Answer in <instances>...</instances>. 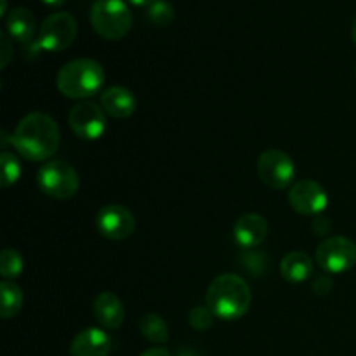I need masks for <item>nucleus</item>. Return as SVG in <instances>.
Listing matches in <instances>:
<instances>
[{"label":"nucleus","instance_id":"2eb2a0df","mask_svg":"<svg viewBox=\"0 0 356 356\" xmlns=\"http://www.w3.org/2000/svg\"><path fill=\"white\" fill-rule=\"evenodd\" d=\"M101 106L110 117L124 120L134 115L138 108V99L129 89L122 86H111L101 94Z\"/></svg>","mask_w":356,"mask_h":356},{"label":"nucleus","instance_id":"412c9836","mask_svg":"<svg viewBox=\"0 0 356 356\" xmlns=\"http://www.w3.org/2000/svg\"><path fill=\"white\" fill-rule=\"evenodd\" d=\"M146 17L155 26H169L176 17V10L169 0H155L146 7Z\"/></svg>","mask_w":356,"mask_h":356},{"label":"nucleus","instance_id":"c756f323","mask_svg":"<svg viewBox=\"0 0 356 356\" xmlns=\"http://www.w3.org/2000/svg\"><path fill=\"white\" fill-rule=\"evenodd\" d=\"M131 6H136V7H148L149 3H153L155 0H127Z\"/></svg>","mask_w":356,"mask_h":356},{"label":"nucleus","instance_id":"f03ea898","mask_svg":"<svg viewBox=\"0 0 356 356\" xmlns=\"http://www.w3.org/2000/svg\"><path fill=\"white\" fill-rule=\"evenodd\" d=\"M252 292L249 284L235 273H225L211 282L205 294V306H209L216 318L238 320L249 312Z\"/></svg>","mask_w":356,"mask_h":356},{"label":"nucleus","instance_id":"7ed1b4c3","mask_svg":"<svg viewBox=\"0 0 356 356\" xmlns=\"http://www.w3.org/2000/svg\"><path fill=\"white\" fill-rule=\"evenodd\" d=\"M104 83V70L97 61L79 58L66 63L56 76V86L63 96L70 99H86L101 90Z\"/></svg>","mask_w":356,"mask_h":356},{"label":"nucleus","instance_id":"423d86ee","mask_svg":"<svg viewBox=\"0 0 356 356\" xmlns=\"http://www.w3.org/2000/svg\"><path fill=\"white\" fill-rule=\"evenodd\" d=\"M315 263L327 275L346 273L356 264V243L348 236H329L316 247Z\"/></svg>","mask_w":356,"mask_h":356},{"label":"nucleus","instance_id":"aec40b11","mask_svg":"<svg viewBox=\"0 0 356 356\" xmlns=\"http://www.w3.org/2000/svg\"><path fill=\"white\" fill-rule=\"evenodd\" d=\"M24 261L23 256L16 249H3L0 256V273L3 280L14 282L21 273H23Z\"/></svg>","mask_w":356,"mask_h":356},{"label":"nucleus","instance_id":"dca6fc26","mask_svg":"<svg viewBox=\"0 0 356 356\" xmlns=\"http://www.w3.org/2000/svg\"><path fill=\"white\" fill-rule=\"evenodd\" d=\"M6 28L10 38L23 45H30L33 42L35 31H37V21L28 9L14 7L6 16Z\"/></svg>","mask_w":356,"mask_h":356},{"label":"nucleus","instance_id":"7c9ffc66","mask_svg":"<svg viewBox=\"0 0 356 356\" xmlns=\"http://www.w3.org/2000/svg\"><path fill=\"white\" fill-rule=\"evenodd\" d=\"M42 2H44L45 6H49V7H59V6H63L66 0H42Z\"/></svg>","mask_w":356,"mask_h":356},{"label":"nucleus","instance_id":"9d476101","mask_svg":"<svg viewBox=\"0 0 356 356\" xmlns=\"http://www.w3.org/2000/svg\"><path fill=\"white\" fill-rule=\"evenodd\" d=\"M96 229L104 238L118 242L129 238L134 233L136 218L124 205H104L96 216Z\"/></svg>","mask_w":356,"mask_h":356},{"label":"nucleus","instance_id":"39448f33","mask_svg":"<svg viewBox=\"0 0 356 356\" xmlns=\"http://www.w3.org/2000/svg\"><path fill=\"white\" fill-rule=\"evenodd\" d=\"M37 184L40 191L56 200L75 197L80 188V177L70 163L63 160H49L38 169Z\"/></svg>","mask_w":356,"mask_h":356},{"label":"nucleus","instance_id":"a211bd4d","mask_svg":"<svg viewBox=\"0 0 356 356\" xmlns=\"http://www.w3.org/2000/svg\"><path fill=\"white\" fill-rule=\"evenodd\" d=\"M0 296H2V305H0V315L2 318L9 320L21 312L24 302V294L21 287L14 282L3 280L0 284Z\"/></svg>","mask_w":356,"mask_h":356},{"label":"nucleus","instance_id":"1a4fd4ad","mask_svg":"<svg viewBox=\"0 0 356 356\" xmlns=\"http://www.w3.org/2000/svg\"><path fill=\"white\" fill-rule=\"evenodd\" d=\"M68 124L76 138L96 141L106 131V111L90 101H82L70 110Z\"/></svg>","mask_w":356,"mask_h":356},{"label":"nucleus","instance_id":"f3484780","mask_svg":"<svg viewBox=\"0 0 356 356\" xmlns=\"http://www.w3.org/2000/svg\"><path fill=\"white\" fill-rule=\"evenodd\" d=\"M315 263L312 257L302 250H294L289 252L280 263V273L291 284H302L308 278L313 277Z\"/></svg>","mask_w":356,"mask_h":356},{"label":"nucleus","instance_id":"20e7f679","mask_svg":"<svg viewBox=\"0 0 356 356\" xmlns=\"http://www.w3.org/2000/svg\"><path fill=\"white\" fill-rule=\"evenodd\" d=\"M131 9L124 0H96L90 9V24L99 37L120 40L132 28Z\"/></svg>","mask_w":356,"mask_h":356},{"label":"nucleus","instance_id":"5701e85b","mask_svg":"<svg viewBox=\"0 0 356 356\" xmlns=\"http://www.w3.org/2000/svg\"><path fill=\"white\" fill-rule=\"evenodd\" d=\"M240 263L245 268L249 273L261 277V275L268 273V268H270V259H268L266 254L256 252V250H247L243 256H240Z\"/></svg>","mask_w":356,"mask_h":356},{"label":"nucleus","instance_id":"4468645a","mask_svg":"<svg viewBox=\"0 0 356 356\" xmlns=\"http://www.w3.org/2000/svg\"><path fill=\"white\" fill-rule=\"evenodd\" d=\"M94 318L106 330L120 329L125 320V308L118 296L110 291L101 292L94 301Z\"/></svg>","mask_w":356,"mask_h":356},{"label":"nucleus","instance_id":"ddd939ff","mask_svg":"<svg viewBox=\"0 0 356 356\" xmlns=\"http://www.w3.org/2000/svg\"><path fill=\"white\" fill-rule=\"evenodd\" d=\"M111 351V337L104 329L89 327L75 336L70 344V356H108Z\"/></svg>","mask_w":356,"mask_h":356},{"label":"nucleus","instance_id":"2f4dec72","mask_svg":"<svg viewBox=\"0 0 356 356\" xmlns=\"http://www.w3.org/2000/svg\"><path fill=\"white\" fill-rule=\"evenodd\" d=\"M351 38H353V44L356 45V17H355L353 24H351Z\"/></svg>","mask_w":356,"mask_h":356},{"label":"nucleus","instance_id":"6e6552de","mask_svg":"<svg viewBox=\"0 0 356 356\" xmlns=\"http://www.w3.org/2000/svg\"><path fill=\"white\" fill-rule=\"evenodd\" d=\"M257 174L266 186L285 190L296 177V163L292 156L282 149H266L257 159Z\"/></svg>","mask_w":356,"mask_h":356},{"label":"nucleus","instance_id":"9b49d317","mask_svg":"<svg viewBox=\"0 0 356 356\" xmlns=\"http://www.w3.org/2000/svg\"><path fill=\"white\" fill-rule=\"evenodd\" d=\"M289 204L301 216H318L329 205V195L316 181L301 179L292 184L289 191Z\"/></svg>","mask_w":356,"mask_h":356},{"label":"nucleus","instance_id":"cd10ccee","mask_svg":"<svg viewBox=\"0 0 356 356\" xmlns=\"http://www.w3.org/2000/svg\"><path fill=\"white\" fill-rule=\"evenodd\" d=\"M141 356H172V355H170L167 350H163V348H149V350H146Z\"/></svg>","mask_w":356,"mask_h":356},{"label":"nucleus","instance_id":"4be33fe9","mask_svg":"<svg viewBox=\"0 0 356 356\" xmlns=\"http://www.w3.org/2000/svg\"><path fill=\"white\" fill-rule=\"evenodd\" d=\"M0 170H2V176H0L2 188H9L14 183H17L21 176V163L14 153L3 149L2 156H0Z\"/></svg>","mask_w":356,"mask_h":356},{"label":"nucleus","instance_id":"bb28decb","mask_svg":"<svg viewBox=\"0 0 356 356\" xmlns=\"http://www.w3.org/2000/svg\"><path fill=\"white\" fill-rule=\"evenodd\" d=\"M10 61V42L7 33L3 31L2 33V68H6Z\"/></svg>","mask_w":356,"mask_h":356},{"label":"nucleus","instance_id":"f257e3e1","mask_svg":"<svg viewBox=\"0 0 356 356\" xmlns=\"http://www.w3.org/2000/svg\"><path fill=\"white\" fill-rule=\"evenodd\" d=\"M10 143L23 159L45 162L59 149L61 132L54 118L42 111H33L21 118Z\"/></svg>","mask_w":356,"mask_h":356},{"label":"nucleus","instance_id":"393cba45","mask_svg":"<svg viewBox=\"0 0 356 356\" xmlns=\"http://www.w3.org/2000/svg\"><path fill=\"white\" fill-rule=\"evenodd\" d=\"M313 292H315L316 296H327L330 294V291L334 289V280L330 278V275H322V277H316L315 280H313Z\"/></svg>","mask_w":356,"mask_h":356},{"label":"nucleus","instance_id":"0eeeda50","mask_svg":"<svg viewBox=\"0 0 356 356\" xmlns=\"http://www.w3.org/2000/svg\"><path fill=\"white\" fill-rule=\"evenodd\" d=\"M79 33L76 19L70 13H54L42 21L37 35V45L47 52L68 49Z\"/></svg>","mask_w":356,"mask_h":356},{"label":"nucleus","instance_id":"a878e982","mask_svg":"<svg viewBox=\"0 0 356 356\" xmlns=\"http://www.w3.org/2000/svg\"><path fill=\"white\" fill-rule=\"evenodd\" d=\"M313 232H315L316 235H327V233L330 232L329 219L316 218L315 221H313Z\"/></svg>","mask_w":356,"mask_h":356},{"label":"nucleus","instance_id":"f8f14e48","mask_svg":"<svg viewBox=\"0 0 356 356\" xmlns=\"http://www.w3.org/2000/svg\"><path fill=\"white\" fill-rule=\"evenodd\" d=\"M268 236V222L261 214H243L236 219L233 226V238L236 245L243 250H252L259 247Z\"/></svg>","mask_w":356,"mask_h":356},{"label":"nucleus","instance_id":"b1692460","mask_svg":"<svg viewBox=\"0 0 356 356\" xmlns=\"http://www.w3.org/2000/svg\"><path fill=\"white\" fill-rule=\"evenodd\" d=\"M214 318L216 315L209 309V306H195V308H191L188 322H190V325L193 327L195 330L204 332V330L211 329V327L214 325Z\"/></svg>","mask_w":356,"mask_h":356},{"label":"nucleus","instance_id":"473e14b6","mask_svg":"<svg viewBox=\"0 0 356 356\" xmlns=\"http://www.w3.org/2000/svg\"><path fill=\"white\" fill-rule=\"evenodd\" d=\"M6 10H7V0H2V9H0V14L6 16Z\"/></svg>","mask_w":356,"mask_h":356},{"label":"nucleus","instance_id":"c85d7f7f","mask_svg":"<svg viewBox=\"0 0 356 356\" xmlns=\"http://www.w3.org/2000/svg\"><path fill=\"white\" fill-rule=\"evenodd\" d=\"M176 356H200V353H198L197 350H193V348L183 346L179 348V351H177Z\"/></svg>","mask_w":356,"mask_h":356},{"label":"nucleus","instance_id":"6ab92c4d","mask_svg":"<svg viewBox=\"0 0 356 356\" xmlns=\"http://www.w3.org/2000/svg\"><path fill=\"white\" fill-rule=\"evenodd\" d=\"M139 332L149 343L163 344L169 341V327L167 322L156 313H146L139 318Z\"/></svg>","mask_w":356,"mask_h":356}]
</instances>
